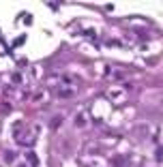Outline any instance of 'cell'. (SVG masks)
Segmentation results:
<instances>
[{"label":"cell","mask_w":163,"mask_h":167,"mask_svg":"<svg viewBox=\"0 0 163 167\" xmlns=\"http://www.w3.org/2000/svg\"><path fill=\"white\" fill-rule=\"evenodd\" d=\"M28 161H30V165L37 167V154H28Z\"/></svg>","instance_id":"7a4b0ae2"},{"label":"cell","mask_w":163,"mask_h":167,"mask_svg":"<svg viewBox=\"0 0 163 167\" xmlns=\"http://www.w3.org/2000/svg\"><path fill=\"white\" fill-rule=\"evenodd\" d=\"M60 122H62V118H60V116H56L54 120H52V129H58V124H60Z\"/></svg>","instance_id":"6da1fadb"},{"label":"cell","mask_w":163,"mask_h":167,"mask_svg":"<svg viewBox=\"0 0 163 167\" xmlns=\"http://www.w3.org/2000/svg\"><path fill=\"white\" fill-rule=\"evenodd\" d=\"M71 94H73L71 90H62V92H60V97H71Z\"/></svg>","instance_id":"277c9868"},{"label":"cell","mask_w":163,"mask_h":167,"mask_svg":"<svg viewBox=\"0 0 163 167\" xmlns=\"http://www.w3.org/2000/svg\"><path fill=\"white\" fill-rule=\"evenodd\" d=\"M122 161H125V159H118V156H116V159H114V165H116V167H122V165H125Z\"/></svg>","instance_id":"3957f363"},{"label":"cell","mask_w":163,"mask_h":167,"mask_svg":"<svg viewBox=\"0 0 163 167\" xmlns=\"http://www.w3.org/2000/svg\"><path fill=\"white\" fill-rule=\"evenodd\" d=\"M17 167H26V165H17Z\"/></svg>","instance_id":"5b68a950"}]
</instances>
